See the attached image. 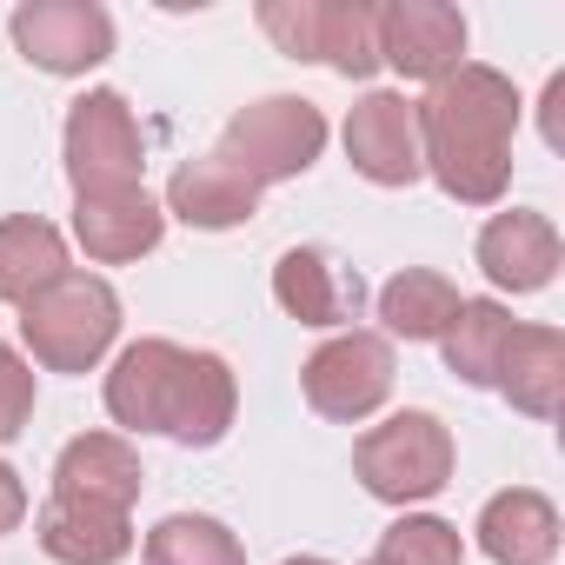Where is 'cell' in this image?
I'll return each mask as SVG.
<instances>
[{"label":"cell","mask_w":565,"mask_h":565,"mask_svg":"<svg viewBox=\"0 0 565 565\" xmlns=\"http://www.w3.org/2000/svg\"><path fill=\"white\" fill-rule=\"evenodd\" d=\"M419 114V153L426 173L459 200V206H492L512 186V127H519V94L499 67L459 61L433 94L413 107Z\"/></svg>","instance_id":"cell-1"},{"label":"cell","mask_w":565,"mask_h":565,"mask_svg":"<svg viewBox=\"0 0 565 565\" xmlns=\"http://www.w3.org/2000/svg\"><path fill=\"white\" fill-rule=\"evenodd\" d=\"M120 333V294L94 273H61L21 307V340L47 373H87Z\"/></svg>","instance_id":"cell-2"},{"label":"cell","mask_w":565,"mask_h":565,"mask_svg":"<svg viewBox=\"0 0 565 565\" xmlns=\"http://www.w3.org/2000/svg\"><path fill=\"white\" fill-rule=\"evenodd\" d=\"M327 147V114L300 94H266L253 107H239L220 134V153L253 180V186H273V180H300Z\"/></svg>","instance_id":"cell-3"},{"label":"cell","mask_w":565,"mask_h":565,"mask_svg":"<svg viewBox=\"0 0 565 565\" xmlns=\"http://www.w3.org/2000/svg\"><path fill=\"white\" fill-rule=\"evenodd\" d=\"M353 472H360V486H366L373 499H386V505H419V499H433V492L452 479V433H446V419H433V413H393L386 426L360 433Z\"/></svg>","instance_id":"cell-4"},{"label":"cell","mask_w":565,"mask_h":565,"mask_svg":"<svg viewBox=\"0 0 565 565\" xmlns=\"http://www.w3.org/2000/svg\"><path fill=\"white\" fill-rule=\"evenodd\" d=\"M300 386H307V406H313L320 419L360 426V419L380 413L386 393H393V340L353 327V333L327 340V347L300 366Z\"/></svg>","instance_id":"cell-5"},{"label":"cell","mask_w":565,"mask_h":565,"mask_svg":"<svg viewBox=\"0 0 565 565\" xmlns=\"http://www.w3.org/2000/svg\"><path fill=\"white\" fill-rule=\"evenodd\" d=\"M140 167H147V140H140L134 107L107 87L74 100V114H67V180H74V193L140 186Z\"/></svg>","instance_id":"cell-6"},{"label":"cell","mask_w":565,"mask_h":565,"mask_svg":"<svg viewBox=\"0 0 565 565\" xmlns=\"http://www.w3.org/2000/svg\"><path fill=\"white\" fill-rule=\"evenodd\" d=\"M14 47L41 74H87L114 54V14L100 0H28L14 8Z\"/></svg>","instance_id":"cell-7"},{"label":"cell","mask_w":565,"mask_h":565,"mask_svg":"<svg viewBox=\"0 0 565 565\" xmlns=\"http://www.w3.org/2000/svg\"><path fill=\"white\" fill-rule=\"evenodd\" d=\"M273 300L300 327H353L366 307V279L327 246H287L273 266Z\"/></svg>","instance_id":"cell-8"},{"label":"cell","mask_w":565,"mask_h":565,"mask_svg":"<svg viewBox=\"0 0 565 565\" xmlns=\"http://www.w3.org/2000/svg\"><path fill=\"white\" fill-rule=\"evenodd\" d=\"M466 54V14L446 0H393L380 8V61L406 81H446Z\"/></svg>","instance_id":"cell-9"},{"label":"cell","mask_w":565,"mask_h":565,"mask_svg":"<svg viewBox=\"0 0 565 565\" xmlns=\"http://www.w3.org/2000/svg\"><path fill=\"white\" fill-rule=\"evenodd\" d=\"M186 353L193 347H173V340H134L107 373V413L134 433H167L186 386Z\"/></svg>","instance_id":"cell-10"},{"label":"cell","mask_w":565,"mask_h":565,"mask_svg":"<svg viewBox=\"0 0 565 565\" xmlns=\"http://www.w3.org/2000/svg\"><path fill=\"white\" fill-rule=\"evenodd\" d=\"M347 160L373 180V186H413L426 173L419 153V114L399 94H366L347 114Z\"/></svg>","instance_id":"cell-11"},{"label":"cell","mask_w":565,"mask_h":565,"mask_svg":"<svg viewBox=\"0 0 565 565\" xmlns=\"http://www.w3.org/2000/svg\"><path fill=\"white\" fill-rule=\"evenodd\" d=\"M160 233H167V213H160V200L147 186H94V193H74V239L100 266H120V259L153 253Z\"/></svg>","instance_id":"cell-12"},{"label":"cell","mask_w":565,"mask_h":565,"mask_svg":"<svg viewBox=\"0 0 565 565\" xmlns=\"http://www.w3.org/2000/svg\"><path fill=\"white\" fill-rule=\"evenodd\" d=\"M558 253H565V246H558V226H552L545 213H525V206L492 213L486 233H479V273L492 279V287H505V294H539V287H552Z\"/></svg>","instance_id":"cell-13"},{"label":"cell","mask_w":565,"mask_h":565,"mask_svg":"<svg viewBox=\"0 0 565 565\" xmlns=\"http://www.w3.org/2000/svg\"><path fill=\"white\" fill-rule=\"evenodd\" d=\"M167 213L200 226V233H226V226H246L259 213V186L226 160V153H200L186 167H173L167 180Z\"/></svg>","instance_id":"cell-14"},{"label":"cell","mask_w":565,"mask_h":565,"mask_svg":"<svg viewBox=\"0 0 565 565\" xmlns=\"http://www.w3.org/2000/svg\"><path fill=\"white\" fill-rule=\"evenodd\" d=\"M140 452L114 433H81L61 446L54 459V499H87V505H114V512H134L140 499Z\"/></svg>","instance_id":"cell-15"},{"label":"cell","mask_w":565,"mask_h":565,"mask_svg":"<svg viewBox=\"0 0 565 565\" xmlns=\"http://www.w3.org/2000/svg\"><path fill=\"white\" fill-rule=\"evenodd\" d=\"M472 532H479V552L492 565H545L558 552V505L532 486H512V492L486 499Z\"/></svg>","instance_id":"cell-16"},{"label":"cell","mask_w":565,"mask_h":565,"mask_svg":"<svg viewBox=\"0 0 565 565\" xmlns=\"http://www.w3.org/2000/svg\"><path fill=\"white\" fill-rule=\"evenodd\" d=\"M41 552L61 565H120L134 552V512L87 505V499H47L41 505Z\"/></svg>","instance_id":"cell-17"},{"label":"cell","mask_w":565,"mask_h":565,"mask_svg":"<svg viewBox=\"0 0 565 565\" xmlns=\"http://www.w3.org/2000/svg\"><path fill=\"white\" fill-rule=\"evenodd\" d=\"M492 386H499L525 419H552V413H558V386H565V333H558V327H512Z\"/></svg>","instance_id":"cell-18"},{"label":"cell","mask_w":565,"mask_h":565,"mask_svg":"<svg viewBox=\"0 0 565 565\" xmlns=\"http://www.w3.org/2000/svg\"><path fill=\"white\" fill-rule=\"evenodd\" d=\"M61 273H67L61 226H47L34 213H8V220H0V307H28Z\"/></svg>","instance_id":"cell-19"},{"label":"cell","mask_w":565,"mask_h":565,"mask_svg":"<svg viewBox=\"0 0 565 565\" xmlns=\"http://www.w3.org/2000/svg\"><path fill=\"white\" fill-rule=\"evenodd\" d=\"M239 413V386H233V366L220 353H186V386H180V406L167 419V439L180 446H220L226 426Z\"/></svg>","instance_id":"cell-20"},{"label":"cell","mask_w":565,"mask_h":565,"mask_svg":"<svg viewBox=\"0 0 565 565\" xmlns=\"http://www.w3.org/2000/svg\"><path fill=\"white\" fill-rule=\"evenodd\" d=\"M459 313V287L433 266H406L380 287V320L393 340H439Z\"/></svg>","instance_id":"cell-21"},{"label":"cell","mask_w":565,"mask_h":565,"mask_svg":"<svg viewBox=\"0 0 565 565\" xmlns=\"http://www.w3.org/2000/svg\"><path fill=\"white\" fill-rule=\"evenodd\" d=\"M505 340H512V313L499 300H459L452 327L439 333L446 347V373H459L466 386H492L499 360H505Z\"/></svg>","instance_id":"cell-22"},{"label":"cell","mask_w":565,"mask_h":565,"mask_svg":"<svg viewBox=\"0 0 565 565\" xmlns=\"http://www.w3.org/2000/svg\"><path fill=\"white\" fill-rule=\"evenodd\" d=\"M333 74L347 81H366L380 67V8L366 0H320V54Z\"/></svg>","instance_id":"cell-23"},{"label":"cell","mask_w":565,"mask_h":565,"mask_svg":"<svg viewBox=\"0 0 565 565\" xmlns=\"http://www.w3.org/2000/svg\"><path fill=\"white\" fill-rule=\"evenodd\" d=\"M147 565H246L239 539L206 512H173L147 532Z\"/></svg>","instance_id":"cell-24"},{"label":"cell","mask_w":565,"mask_h":565,"mask_svg":"<svg viewBox=\"0 0 565 565\" xmlns=\"http://www.w3.org/2000/svg\"><path fill=\"white\" fill-rule=\"evenodd\" d=\"M373 565H466V545H459V532H452L446 519L413 512V519L386 525V539H380Z\"/></svg>","instance_id":"cell-25"},{"label":"cell","mask_w":565,"mask_h":565,"mask_svg":"<svg viewBox=\"0 0 565 565\" xmlns=\"http://www.w3.org/2000/svg\"><path fill=\"white\" fill-rule=\"evenodd\" d=\"M259 28L273 34V47L287 61H313L320 54V0H259Z\"/></svg>","instance_id":"cell-26"},{"label":"cell","mask_w":565,"mask_h":565,"mask_svg":"<svg viewBox=\"0 0 565 565\" xmlns=\"http://www.w3.org/2000/svg\"><path fill=\"white\" fill-rule=\"evenodd\" d=\"M28 419H34V366L14 347H0V446L21 439Z\"/></svg>","instance_id":"cell-27"},{"label":"cell","mask_w":565,"mask_h":565,"mask_svg":"<svg viewBox=\"0 0 565 565\" xmlns=\"http://www.w3.org/2000/svg\"><path fill=\"white\" fill-rule=\"evenodd\" d=\"M28 519V486H21V472L0 459V532H14Z\"/></svg>","instance_id":"cell-28"},{"label":"cell","mask_w":565,"mask_h":565,"mask_svg":"<svg viewBox=\"0 0 565 565\" xmlns=\"http://www.w3.org/2000/svg\"><path fill=\"white\" fill-rule=\"evenodd\" d=\"M558 107H565V74L545 81V147H565V127H558Z\"/></svg>","instance_id":"cell-29"},{"label":"cell","mask_w":565,"mask_h":565,"mask_svg":"<svg viewBox=\"0 0 565 565\" xmlns=\"http://www.w3.org/2000/svg\"><path fill=\"white\" fill-rule=\"evenodd\" d=\"M287 565H333V558H287Z\"/></svg>","instance_id":"cell-30"}]
</instances>
